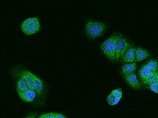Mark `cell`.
<instances>
[{
	"instance_id": "obj_1",
	"label": "cell",
	"mask_w": 158,
	"mask_h": 118,
	"mask_svg": "<svg viewBox=\"0 0 158 118\" xmlns=\"http://www.w3.org/2000/svg\"><path fill=\"white\" fill-rule=\"evenodd\" d=\"M119 36L116 34L112 35L104 41L101 46L103 53L112 60H115L116 44Z\"/></svg>"
},
{
	"instance_id": "obj_2",
	"label": "cell",
	"mask_w": 158,
	"mask_h": 118,
	"mask_svg": "<svg viewBox=\"0 0 158 118\" xmlns=\"http://www.w3.org/2000/svg\"><path fill=\"white\" fill-rule=\"evenodd\" d=\"M106 28V24L103 22L89 21L85 24V31L89 37L94 39L101 35Z\"/></svg>"
},
{
	"instance_id": "obj_3",
	"label": "cell",
	"mask_w": 158,
	"mask_h": 118,
	"mask_svg": "<svg viewBox=\"0 0 158 118\" xmlns=\"http://www.w3.org/2000/svg\"><path fill=\"white\" fill-rule=\"evenodd\" d=\"M20 28L26 35H30L39 31L40 29L39 20L37 17L29 18L24 20Z\"/></svg>"
},
{
	"instance_id": "obj_4",
	"label": "cell",
	"mask_w": 158,
	"mask_h": 118,
	"mask_svg": "<svg viewBox=\"0 0 158 118\" xmlns=\"http://www.w3.org/2000/svg\"><path fill=\"white\" fill-rule=\"evenodd\" d=\"M131 46V45L124 37L119 35L116 44L115 60H117L123 56Z\"/></svg>"
},
{
	"instance_id": "obj_5",
	"label": "cell",
	"mask_w": 158,
	"mask_h": 118,
	"mask_svg": "<svg viewBox=\"0 0 158 118\" xmlns=\"http://www.w3.org/2000/svg\"><path fill=\"white\" fill-rule=\"evenodd\" d=\"M123 77L127 83L132 88L136 90L141 89V86L134 73L123 75Z\"/></svg>"
},
{
	"instance_id": "obj_6",
	"label": "cell",
	"mask_w": 158,
	"mask_h": 118,
	"mask_svg": "<svg viewBox=\"0 0 158 118\" xmlns=\"http://www.w3.org/2000/svg\"><path fill=\"white\" fill-rule=\"evenodd\" d=\"M15 74L19 78L24 79L28 84L30 89L34 90L35 86L33 80L30 75L29 71L24 69H16L15 71Z\"/></svg>"
},
{
	"instance_id": "obj_7",
	"label": "cell",
	"mask_w": 158,
	"mask_h": 118,
	"mask_svg": "<svg viewBox=\"0 0 158 118\" xmlns=\"http://www.w3.org/2000/svg\"><path fill=\"white\" fill-rule=\"evenodd\" d=\"M153 73L147 68L145 64L141 66L138 71V76L142 85H145L147 80Z\"/></svg>"
},
{
	"instance_id": "obj_8",
	"label": "cell",
	"mask_w": 158,
	"mask_h": 118,
	"mask_svg": "<svg viewBox=\"0 0 158 118\" xmlns=\"http://www.w3.org/2000/svg\"><path fill=\"white\" fill-rule=\"evenodd\" d=\"M136 49L134 47L131 46L127 50L123 56V62L129 63L135 62Z\"/></svg>"
},
{
	"instance_id": "obj_9",
	"label": "cell",
	"mask_w": 158,
	"mask_h": 118,
	"mask_svg": "<svg viewBox=\"0 0 158 118\" xmlns=\"http://www.w3.org/2000/svg\"><path fill=\"white\" fill-rule=\"evenodd\" d=\"M20 97L23 101L27 102L32 101L36 96V93L34 90L29 88L21 92H18Z\"/></svg>"
},
{
	"instance_id": "obj_10",
	"label": "cell",
	"mask_w": 158,
	"mask_h": 118,
	"mask_svg": "<svg viewBox=\"0 0 158 118\" xmlns=\"http://www.w3.org/2000/svg\"><path fill=\"white\" fill-rule=\"evenodd\" d=\"M150 56V54L145 49L139 47L136 49V56L135 62H139L147 58Z\"/></svg>"
},
{
	"instance_id": "obj_11",
	"label": "cell",
	"mask_w": 158,
	"mask_h": 118,
	"mask_svg": "<svg viewBox=\"0 0 158 118\" xmlns=\"http://www.w3.org/2000/svg\"><path fill=\"white\" fill-rule=\"evenodd\" d=\"M29 73L33 80L35 86L34 90L39 95H40L42 93L43 88V84L42 81L29 71Z\"/></svg>"
},
{
	"instance_id": "obj_12",
	"label": "cell",
	"mask_w": 158,
	"mask_h": 118,
	"mask_svg": "<svg viewBox=\"0 0 158 118\" xmlns=\"http://www.w3.org/2000/svg\"><path fill=\"white\" fill-rule=\"evenodd\" d=\"M136 69V64L134 62L123 65L121 68V72L123 75L134 73Z\"/></svg>"
},
{
	"instance_id": "obj_13",
	"label": "cell",
	"mask_w": 158,
	"mask_h": 118,
	"mask_svg": "<svg viewBox=\"0 0 158 118\" xmlns=\"http://www.w3.org/2000/svg\"><path fill=\"white\" fill-rule=\"evenodd\" d=\"M30 88L27 82L23 78H20L16 84V89L18 92H23Z\"/></svg>"
},
{
	"instance_id": "obj_14",
	"label": "cell",
	"mask_w": 158,
	"mask_h": 118,
	"mask_svg": "<svg viewBox=\"0 0 158 118\" xmlns=\"http://www.w3.org/2000/svg\"><path fill=\"white\" fill-rule=\"evenodd\" d=\"M145 64L147 68L153 72H156L157 70L158 64L157 61L155 60H150Z\"/></svg>"
},
{
	"instance_id": "obj_15",
	"label": "cell",
	"mask_w": 158,
	"mask_h": 118,
	"mask_svg": "<svg viewBox=\"0 0 158 118\" xmlns=\"http://www.w3.org/2000/svg\"><path fill=\"white\" fill-rule=\"evenodd\" d=\"M158 83V75L156 72L153 73L149 77L145 85H149L151 84Z\"/></svg>"
},
{
	"instance_id": "obj_16",
	"label": "cell",
	"mask_w": 158,
	"mask_h": 118,
	"mask_svg": "<svg viewBox=\"0 0 158 118\" xmlns=\"http://www.w3.org/2000/svg\"><path fill=\"white\" fill-rule=\"evenodd\" d=\"M116 99L120 100L122 96V89L120 88L115 89L112 91L110 93Z\"/></svg>"
},
{
	"instance_id": "obj_17",
	"label": "cell",
	"mask_w": 158,
	"mask_h": 118,
	"mask_svg": "<svg viewBox=\"0 0 158 118\" xmlns=\"http://www.w3.org/2000/svg\"><path fill=\"white\" fill-rule=\"evenodd\" d=\"M120 100L115 99L114 97L110 94L106 98L107 103L110 105H113L117 104Z\"/></svg>"
},
{
	"instance_id": "obj_18",
	"label": "cell",
	"mask_w": 158,
	"mask_h": 118,
	"mask_svg": "<svg viewBox=\"0 0 158 118\" xmlns=\"http://www.w3.org/2000/svg\"><path fill=\"white\" fill-rule=\"evenodd\" d=\"M148 86L151 90L158 93V83L151 84L149 85Z\"/></svg>"
},
{
	"instance_id": "obj_19",
	"label": "cell",
	"mask_w": 158,
	"mask_h": 118,
	"mask_svg": "<svg viewBox=\"0 0 158 118\" xmlns=\"http://www.w3.org/2000/svg\"><path fill=\"white\" fill-rule=\"evenodd\" d=\"M40 116L42 118H56L54 113H46Z\"/></svg>"
},
{
	"instance_id": "obj_20",
	"label": "cell",
	"mask_w": 158,
	"mask_h": 118,
	"mask_svg": "<svg viewBox=\"0 0 158 118\" xmlns=\"http://www.w3.org/2000/svg\"><path fill=\"white\" fill-rule=\"evenodd\" d=\"M37 115L36 112H33L29 113L25 118H35Z\"/></svg>"
},
{
	"instance_id": "obj_21",
	"label": "cell",
	"mask_w": 158,
	"mask_h": 118,
	"mask_svg": "<svg viewBox=\"0 0 158 118\" xmlns=\"http://www.w3.org/2000/svg\"><path fill=\"white\" fill-rule=\"evenodd\" d=\"M56 118H66L61 114L57 113H54Z\"/></svg>"
},
{
	"instance_id": "obj_22",
	"label": "cell",
	"mask_w": 158,
	"mask_h": 118,
	"mask_svg": "<svg viewBox=\"0 0 158 118\" xmlns=\"http://www.w3.org/2000/svg\"><path fill=\"white\" fill-rule=\"evenodd\" d=\"M156 73L157 74V75H158V70H157L156 72Z\"/></svg>"
},
{
	"instance_id": "obj_23",
	"label": "cell",
	"mask_w": 158,
	"mask_h": 118,
	"mask_svg": "<svg viewBox=\"0 0 158 118\" xmlns=\"http://www.w3.org/2000/svg\"><path fill=\"white\" fill-rule=\"evenodd\" d=\"M38 118H42L40 116Z\"/></svg>"
},
{
	"instance_id": "obj_24",
	"label": "cell",
	"mask_w": 158,
	"mask_h": 118,
	"mask_svg": "<svg viewBox=\"0 0 158 118\" xmlns=\"http://www.w3.org/2000/svg\"><path fill=\"white\" fill-rule=\"evenodd\" d=\"M158 70V67H157V70Z\"/></svg>"
}]
</instances>
